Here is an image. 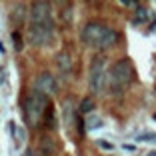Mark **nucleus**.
Listing matches in <instances>:
<instances>
[{
	"label": "nucleus",
	"instance_id": "f257e3e1",
	"mask_svg": "<svg viewBox=\"0 0 156 156\" xmlns=\"http://www.w3.org/2000/svg\"><path fill=\"white\" fill-rule=\"evenodd\" d=\"M28 40L36 48H46L54 44L56 22L52 16L50 2H32L28 8Z\"/></svg>",
	"mask_w": 156,
	"mask_h": 156
},
{
	"label": "nucleus",
	"instance_id": "f03ea898",
	"mask_svg": "<svg viewBox=\"0 0 156 156\" xmlns=\"http://www.w3.org/2000/svg\"><path fill=\"white\" fill-rule=\"evenodd\" d=\"M80 42L92 50L106 52L120 42V32L100 20H90L80 30Z\"/></svg>",
	"mask_w": 156,
	"mask_h": 156
},
{
	"label": "nucleus",
	"instance_id": "7ed1b4c3",
	"mask_svg": "<svg viewBox=\"0 0 156 156\" xmlns=\"http://www.w3.org/2000/svg\"><path fill=\"white\" fill-rule=\"evenodd\" d=\"M134 80H136V70H134L132 60L130 58H120L110 66L106 86H108V92H110L112 96L118 98L132 86Z\"/></svg>",
	"mask_w": 156,
	"mask_h": 156
},
{
	"label": "nucleus",
	"instance_id": "20e7f679",
	"mask_svg": "<svg viewBox=\"0 0 156 156\" xmlns=\"http://www.w3.org/2000/svg\"><path fill=\"white\" fill-rule=\"evenodd\" d=\"M48 106H50V98L48 96H44V94H40L36 90L28 92L22 102V118L28 128H38L40 126Z\"/></svg>",
	"mask_w": 156,
	"mask_h": 156
},
{
	"label": "nucleus",
	"instance_id": "39448f33",
	"mask_svg": "<svg viewBox=\"0 0 156 156\" xmlns=\"http://www.w3.org/2000/svg\"><path fill=\"white\" fill-rule=\"evenodd\" d=\"M108 80V68H106V58L102 54H94L88 66V92L90 96H98L106 88Z\"/></svg>",
	"mask_w": 156,
	"mask_h": 156
},
{
	"label": "nucleus",
	"instance_id": "423d86ee",
	"mask_svg": "<svg viewBox=\"0 0 156 156\" xmlns=\"http://www.w3.org/2000/svg\"><path fill=\"white\" fill-rule=\"evenodd\" d=\"M56 88H58L56 78L52 76L50 72H40L36 76V82H34V90H36V92H40V94H44V96L50 98L52 94L56 92Z\"/></svg>",
	"mask_w": 156,
	"mask_h": 156
},
{
	"label": "nucleus",
	"instance_id": "0eeeda50",
	"mask_svg": "<svg viewBox=\"0 0 156 156\" xmlns=\"http://www.w3.org/2000/svg\"><path fill=\"white\" fill-rule=\"evenodd\" d=\"M56 68H58L60 78H70L72 68H74V58L68 50H60L56 54Z\"/></svg>",
	"mask_w": 156,
	"mask_h": 156
},
{
	"label": "nucleus",
	"instance_id": "6e6552de",
	"mask_svg": "<svg viewBox=\"0 0 156 156\" xmlns=\"http://www.w3.org/2000/svg\"><path fill=\"white\" fill-rule=\"evenodd\" d=\"M26 10H28L26 4H14L12 12H10V22H12L14 30H20L26 24V16H28Z\"/></svg>",
	"mask_w": 156,
	"mask_h": 156
},
{
	"label": "nucleus",
	"instance_id": "1a4fd4ad",
	"mask_svg": "<svg viewBox=\"0 0 156 156\" xmlns=\"http://www.w3.org/2000/svg\"><path fill=\"white\" fill-rule=\"evenodd\" d=\"M62 112H64V118H62V122H64L66 128H70V126L74 124V120H76V116L72 118L74 108H72V100H70V98H66V100L62 102Z\"/></svg>",
	"mask_w": 156,
	"mask_h": 156
},
{
	"label": "nucleus",
	"instance_id": "9d476101",
	"mask_svg": "<svg viewBox=\"0 0 156 156\" xmlns=\"http://www.w3.org/2000/svg\"><path fill=\"white\" fill-rule=\"evenodd\" d=\"M42 124H44L48 130H54L56 128V108H54L52 102H50V106H48V110H46L44 118H42Z\"/></svg>",
	"mask_w": 156,
	"mask_h": 156
},
{
	"label": "nucleus",
	"instance_id": "9b49d317",
	"mask_svg": "<svg viewBox=\"0 0 156 156\" xmlns=\"http://www.w3.org/2000/svg\"><path fill=\"white\" fill-rule=\"evenodd\" d=\"M94 108H96V102H94V98H92V96H86V98H82V100H80V106H78V114L84 118V116L90 114Z\"/></svg>",
	"mask_w": 156,
	"mask_h": 156
},
{
	"label": "nucleus",
	"instance_id": "f8f14e48",
	"mask_svg": "<svg viewBox=\"0 0 156 156\" xmlns=\"http://www.w3.org/2000/svg\"><path fill=\"white\" fill-rule=\"evenodd\" d=\"M40 152L44 156H52L56 152V142L52 140L50 136H42L40 138Z\"/></svg>",
	"mask_w": 156,
	"mask_h": 156
},
{
	"label": "nucleus",
	"instance_id": "ddd939ff",
	"mask_svg": "<svg viewBox=\"0 0 156 156\" xmlns=\"http://www.w3.org/2000/svg\"><path fill=\"white\" fill-rule=\"evenodd\" d=\"M10 38H12L14 52H22V50H24V40H22V34H20V30H12V32H10Z\"/></svg>",
	"mask_w": 156,
	"mask_h": 156
},
{
	"label": "nucleus",
	"instance_id": "4468645a",
	"mask_svg": "<svg viewBox=\"0 0 156 156\" xmlns=\"http://www.w3.org/2000/svg\"><path fill=\"white\" fill-rule=\"evenodd\" d=\"M148 16H150V10H148V8H142V6H138V8H136V16H134L132 22L136 24V26H138V24H144L148 20Z\"/></svg>",
	"mask_w": 156,
	"mask_h": 156
},
{
	"label": "nucleus",
	"instance_id": "2eb2a0df",
	"mask_svg": "<svg viewBox=\"0 0 156 156\" xmlns=\"http://www.w3.org/2000/svg\"><path fill=\"white\" fill-rule=\"evenodd\" d=\"M74 126H76V134L78 136H84L86 134V122H84V118L76 112V120H74Z\"/></svg>",
	"mask_w": 156,
	"mask_h": 156
},
{
	"label": "nucleus",
	"instance_id": "dca6fc26",
	"mask_svg": "<svg viewBox=\"0 0 156 156\" xmlns=\"http://www.w3.org/2000/svg\"><path fill=\"white\" fill-rule=\"evenodd\" d=\"M96 144L100 148H104V150H114V144H112V142H106V140H102V138H100V140H96Z\"/></svg>",
	"mask_w": 156,
	"mask_h": 156
},
{
	"label": "nucleus",
	"instance_id": "f3484780",
	"mask_svg": "<svg viewBox=\"0 0 156 156\" xmlns=\"http://www.w3.org/2000/svg\"><path fill=\"white\" fill-rule=\"evenodd\" d=\"M100 126H102V120H100V118H92V120H90V124L86 126V130H92V128H100Z\"/></svg>",
	"mask_w": 156,
	"mask_h": 156
},
{
	"label": "nucleus",
	"instance_id": "a211bd4d",
	"mask_svg": "<svg viewBox=\"0 0 156 156\" xmlns=\"http://www.w3.org/2000/svg\"><path fill=\"white\" fill-rule=\"evenodd\" d=\"M138 140H144V142H148V140H156V134L144 132V134H140V136H138Z\"/></svg>",
	"mask_w": 156,
	"mask_h": 156
},
{
	"label": "nucleus",
	"instance_id": "6ab92c4d",
	"mask_svg": "<svg viewBox=\"0 0 156 156\" xmlns=\"http://www.w3.org/2000/svg\"><path fill=\"white\" fill-rule=\"evenodd\" d=\"M24 156H36V152H34L32 148H26V150H24Z\"/></svg>",
	"mask_w": 156,
	"mask_h": 156
},
{
	"label": "nucleus",
	"instance_id": "aec40b11",
	"mask_svg": "<svg viewBox=\"0 0 156 156\" xmlns=\"http://www.w3.org/2000/svg\"><path fill=\"white\" fill-rule=\"evenodd\" d=\"M146 156H156V150H152V152H148Z\"/></svg>",
	"mask_w": 156,
	"mask_h": 156
},
{
	"label": "nucleus",
	"instance_id": "412c9836",
	"mask_svg": "<svg viewBox=\"0 0 156 156\" xmlns=\"http://www.w3.org/2000/svg\"><path fill=\"white\" fill-rule=\"evenodd\" d=\"M152 118H154V120H156V114H154V116H152Z\"/></svg>",
	"mask_w": 156,
	"mask_h": 156
},
{
	"label": "nucleus",
	"instance_id": "4be33fe9",
	"mask_svg": "<svg viewBox=\"0 0 156 156\" xmlns=\"http://www.w3.org/2000/svg\"><path fill=\"white\" fill-rule=\"evenodd\" d=\"M154 90H156V86H154Z\"/></svg>",
	"mask_w": 156,
	"mask_h": 156
}]
</instances>
